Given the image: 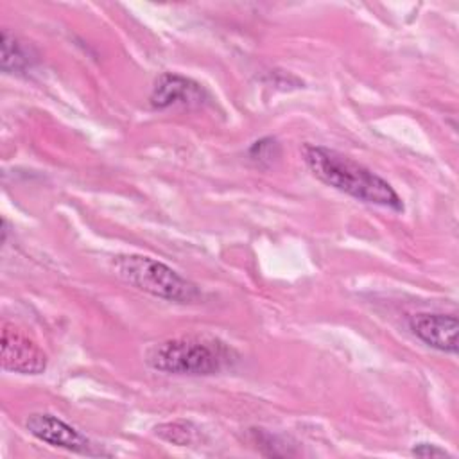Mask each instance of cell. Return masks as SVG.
I'll list each match as a JSON object with an SVG mask.
<instances>
[{"instance_id":"7c38bea8","label":"cell","mask_w":459,"mask_h":459,"mask_svg":"<svg viewBox=\"0 0 459 459\" xmlns=\"http://www.w3.org/2000/svg\"><path fill=\"white\" fill-rule=\"evenodd\" d=\"M412 455L416 457H450V454L434 443H418L412 446Z\"/></svg>"},{"instance_id":"8992f818","label":"cell","mask_w":459,"mask_h":459,"mask_svg":"<svg viewBox=\"0 0 459 459\" xmlns=\"http://www.w3.org/2000/svg\"><path fill=\"white\" fill-rule=\"evenodd\" d=\"M409 328L427 346L457 355L459 323L454 314H414L409 317Z\"/></svg>"},{"instance_id":"277c9868","label":"cell","mask_w":459,"mask_h":459,"mask_svg":"<svg viewBox=\"0 0 459 459\" xmlns=\"http://www.w3.org/2000/svg\"><path fill=\"white\" fill-rule=\"evenodd\" d=\"M0 360L5 371L20 375H39L47 369L45 351L14 325L4 323Z\"/></svg>"},{"instance_id":"6da1fadb","label":"cell","mask_w":459,"mask_h":459,"mask_svg":"<svg viewBox=\"0 0 459 459\" xmlns=\"http://www.w3.org/2000/svg\"><path fill=\"white\" fill-rule=\"evenodd\" d=\"M303 160L308 170L325 185L362 203L384 206L394 212L403 210V201L391 183L355 160L333 149L310 143L303 147Z\"/></svg>"},{"instance_id":"30bf717a","label":"cell","mask_w":459,"mask_h":459,"mask_svg":"<svg viewBox=\"0 0 459 459\" xmlns=\"http://www.w3.org/2000/svg\"><path fill=\"white\" fill-rule=\"evenodd\" d=\"M156 436H160L161 439L178 445V446H185L190 445L195 437V429L192 423L188 421H170V423H161L154 429Z\"/></svg>"},{"instance_id":"3957f363","label":"cell","mask_w":459,"mask_h":459,"mask_svg":"<svg viewBox=\"0 0 459 459\" xmlns=\"http://www.w3.org/2000/svg\"><path fill=\"white\" fill-rule=\"evenodd\" d=\"M113 267L127 285L165 301L190 305L203 296L195 283L151 256L120 255L113 260Z\"/></svg>"},{"instance_id":"9c48e42d","label":"cell","mask_w":459,"mask_h":459,"mask_svg":"<svg viewBox=\"0 0 459 459\" xmlns=\"http://www.w3.org/2000/svg\"><path fill=\"white\" fill-rule=\"evenodd\" d=\"M249 441L264 455H273V457L294 455V450H290L285 445V441H281L278 436H274L264 429H249Z\"/></svg>"},{"instance_id":"ba28073f","label":"cell","mask_w":459,"mask_h":459,"mask_svg":"<svg viewBox=\"0 0 459 459\" xmlns=\"http://www.w3.org/2000/svg\"><path fill=\"white\" fill-rule=\"evenodd\" d=\"M2 72L25 74L32 66V57L27 47L7 29L2 30Z\"/></svg>"},{"instance_id":"5b68a950","label":"cell","mask_w":459,"mask_h":459,"mask_svg":"<svg viewBox=\"0 0 459 459\" xmlns=\"http://www.w3.org/2000/svg\"><path fill=\"white\" fill-rule=\"evenodd\" d=\"M25 429L36 439H39L47 445L57 446V448H65L68 452L88 454V455L102 454V452L95 450V445L84 434H81L72 425H68L66 421H63L57 416L48 414V412L29 414L25 420Z\"/></svg>"},{"instance_id":"8fae6325","label":"cell","mask_w":459,"mask_h":459,"mask_svg":"<svg viewBox=\"0 0 459 459\" xmlns=\"http://www.w3.org/2000/svg\"><path fill=\"white\" fill-rule=\"evenodd\" d=\"M249 158L253 161H256L258 165H271L278 156H280V143L267 136V138H262V140H256L249 151H247Z\"/></svg>"},{"instance_id":"52a82bcc","label":"cell","mask_w":459,"mask_h":459,"mask_svg":"<svg viewBox=\"0 0 459 459\" xmlns=\"http://www.w3.org/2000/svg\"><path fill=\"white\" fill-rule=\"evenodd\" d=\"M208 97L203 84L195 82L190 77L165 72L161 74L151 90L149 102L156 109H167L170 106H194L203 104Z\"/></svg>"},{"instance_id":"7a4b0ae2","label":"cell","mask_w":459,"mask_h":459,"mask_svg":"<svg viewBox=\"0 0 459 459\" xmlns=\"http://www.w3.org/2000/svg\"><path fill=\"white\" fill-rule=\"evenodd\" d=\"M237 360L231 346L217 337L185 335L151 346L145 362L151 369L167 375L208 377L217 375Z\"/></svg>"}]
</instances>
